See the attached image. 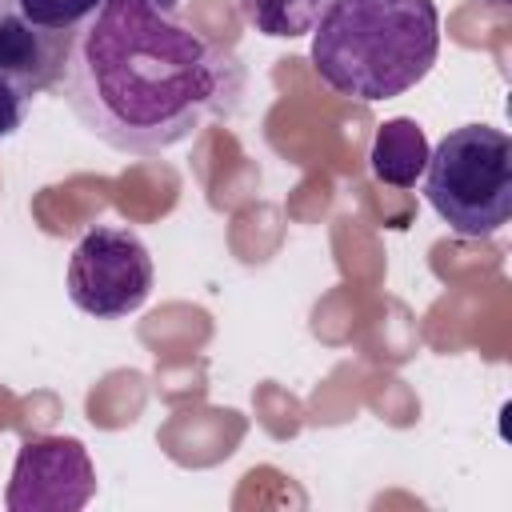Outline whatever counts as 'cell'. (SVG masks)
Segmentation results:
<instances>
[{"instance_id":"obj_5","label":"cell","mask_w":512,"mask_h":512,"mask_svg":"<svg viewBox=\"0 0 512 512\" xmlns=\"http://www.w3.org/2000/svg\"><path fill=\"white\" fill-rule=\"evenodd\" d=\"M96 496V468L76 436H28L4 492L8 512H80Z\"/></svg>"},{"instance_id":"obj_12","label":"cell","mask_w":512,"mask_h":512,"mask_svg":"<svg viewBox=\"0 0 512 512\" xmlns=\"http://www.w3.org/2000/svg\"><path fill=\"white\" fill-rule=\"evenodd\" d=\"M488 4H508V0H488Z\"/></svg>"},{"instance_id":"obj_4","label":"cell","mask_w":512,"mask_h":512,"mask_svg":"<svg viewBox=\"0 0 512 512\" xmlns=\"http://www.w3.org/2000/svg\"><path fill=\"white\" fill-rule=\"evenodd\" d=\"M152 276L156 272H152L148 244L132 228L96 224L72 248L68 300L96 320H120L148 300Z\"/></svg>"},{"instance_id":"obj_10","label":"cell","mask_w":512,"mask_h":512,"mask_svg":"<svg viewBox=\"0 0 512 512\" xmlns=\"http://www.w3.org/2000/svg\"><path fill=\"white\" fill-rule=\"evenodd\" d=\"M28 108H32V92L20 88L8 72H0V140L16 136L28 120Z\"/></svg>"},{"instance_id":"obj_8","label":"cell","mask_w":512,"mask_h":512,"mask_svg":"<svg viewBox=\"0 0 512 512\" xmlns=\"http://www.w3.org/2000/svg\"><path fill=\"white\" fill-rule=\"evenodd\" d=\"M324 4L328 0H240V12L260 36L296 40L316 28Z\"/></svg>"},{"instance_id":"obj_3","label":"cell","mask_w":512,"mask_h":512,"mask_svg":"<svg viewBox=\"0 0 512 512\" xmlns=\"http://www.w3.org/2000/svg\"><path fill=\"white\" fill-rule=\"evenodd\" d=\"M420 180L424 200L456 236H496L512 216V140L492 124H460L428 152Z\"/></svg>"},{"instance_id":"obj_2","label":"cell","mask_w":512,"mask_h":512,"mask_svg":"<svg viewBox=\"0 0 512 512\" xmlns=\"http://www.w3.org/2000/svg\"><path fill=\"white\" fill-rule=\"evenodd\" d=\"M316 76L356 104H380L416 88L440 56L432 0H328L312 28Z\"/></svg>"},{"instance_id":"obj_7","label":"cell","mask_w":512,"mask_h":512,"mask_svg":"<svg viewBox=\"0 0 512 512\" xmlns=\"http://www.w3.org/2000/svg\"><path fill=\"white\" fill-rule=\"evenodd\" d=\"M428 136L412 116H392L376 128L372 136V152H368V168L380 184L392 188H416V180L424 176L428 164Z\"/></svg>"},{"instance_id":"obj_1","label":"cell","mask_w":512,"mask_h":512,"mask_svg":"<svg viewBox=\"0 0 512 512\" xmlns=\"http://www.w3.org/2000/svg\"><path fill=\"white\" fill-rule=\"evenodd\" d=\"M60 88L100 144L156 156L236 116L244 64L200 32L180 0H104L80 24Z\"/></svg>"},{"instance_id":"obj_11","label":"cell","mask_w":512,"mask_h":512,"mask_svg":"<svg viewBox=\"0 0 512 512\" xmlns=\"http://www.w3.org/2000/svg\"><path fill=\"white\" fill-rule=\"evenodd\" d=\"M8 8H12V0H0V16H4V12H8Z\"/></svg>"},{"instance_id":"obj_6","label":"cell","mask_w":512,"mask_h":512,"mask_svg":"<svg viewBox=\"0 0 512 512\" xmlns=\"http://www.w3.org/2000/svg\"><path fill=\"white\" fill-rule=\"evenodd\" d=\"M72 40L76 36L36 28L16 8H8L0 16V72H8L20 88L40 96L44 88L60 84V72H64Z\"/></svg>"},{"instance_id":"obj_9","label":"cell","mask_w":512,"mask_h":512,"mask_svg":"<svg viewBox=\"0 0 512 512\" xmlns=\"http://www.w3.org/2000/svg\"><path fill=\"white\" fill-rule=\"evenodd\" d=\"M104 0H12V8L36 24V28H48V32H68L76 36L80 24L100 8Z\"/></svg>"}]
</instances>
